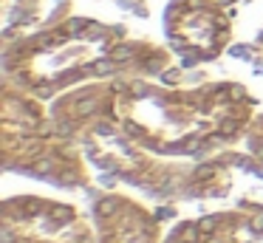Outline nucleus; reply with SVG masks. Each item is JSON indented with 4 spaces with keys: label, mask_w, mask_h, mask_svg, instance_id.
Segmentation results:
<instances>
[{
    "label": "nucleus",
    "mask_w": 263,
    "mask_h": 243,
    "mask_svg": "<svg viewBox=\"0 0 263 243\" xmlns=\"http://www.w3.org/2000/svg\"><path fill=\"white\" fill-rule=\"evenodd\" d=\"M63 207H37V209H23V215H9L6 218L9 240H20V243H91V235L80 223V218H74Z\"/></svg>",
    "instance_id": "1"
},
{
    "label": "nucleus",
    "mask_w": 263,
    "mask_h": 243,
    "mask_svg": "<svg viewBox=\"0 0 263 243\" xmlns=\"http://www.w3.org/2000/svg\"><path fill=\"white\" fill-rule=\"evenodd\" d=\"M229 243H263V229H240V232H232Z\"/></svg>",
    "instance_id": "2"
},
{
    "label": "nucleus",
    "mask_w": 263,
    "mask_h": 243,
    "mask_svg": "<svg viewBox=\"0 0 263 243\" xmlns=\"http://www.w3.org/2000/svg\"><path fill=\"white\" fill-rule=\"evenodd\" d=\"M252 147H255V150H257V156H263V122L257 124L255 136H252Z\"/></svg>",
    "instance_id": "3"
}]
</instances>
